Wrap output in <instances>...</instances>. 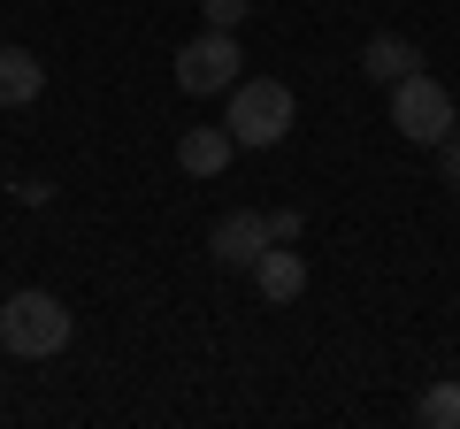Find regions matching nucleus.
Listing matches in <instances>:
<instances>
[{
    "instance_id": "nucleus-1",
    "label": "nucleus",
    "mask_w": 460,
    "mask_h": 429,
    "mask_svg": "<svg viewBox=\"0 0 460 429\" xmlns=\"http://www.w3.org/2000/svg\"><path fill=\"white\" fill-rule=\"evenodd\" d=\"M230 146H284L292 138V84L277 77H246V84H230Z\"/></svg>"
},
{
    "instance_id": "nucleus-2",
    "label": "nucleus",
    "mask_w": 460,
    "mask_h": 429,
    "mask_svg": "<svg viewBox=\"0 0 460 429\" xmlns=\"http://www.w3.org/2000/svg\"><path fill=\"white\" fill-rule=\"evenodd\" d=\"M0 346L23 353V361H54L69 346V307L54 292H16L0 307Z\"/></svg>"
},
{
    "instance_id": "nucleus-3",
    "label": "nucleus",
    "mask_w": 460,
    "mask_h": 429,
    "mask_svg": "<svg viewBox=\"0 0 460 429\" xmlns=\"http://www.w3.org/2000/svg\"><path fill=\"white\" fill-rule=\"evenodd\" d=\"M392 123L414 138V146H445V138H453V92L414 69V77L392 84Z\"/></svg>"
},
{
    "instance_id": "nucleus-4",
    "label": "nucleus",
    "mask_w": 460,
    "mask_h": 429,
    "mask_svg": "<svg viewBox=\"0 0 460 429\" xmlns=\"http://www.w3.org/2000/svg\"><path fill=\"white\" fill-rule=\"evenodd\" d=\"M238 69H246V62H238V39L215 31V23H208L199 39H184V47H177V84H184V92H230V84H238Z\"/></svg>"
},
{
    "instance_id": "nucleus-5",
    "label": "nucleus",
    "mask_w": 460,
    "mask_h": 429,
    "mask_svg": "<svg viewBox=\"0 0 460 429\" xmlns=\"http://www.w3.org/2000/svg\"><path fill=\"white\" fill-rule=\"evenodd\" d=\"M269 246H277V238H269V214H253V207H230L223 223L208 231V253H215L223 268H253Z\"/></svg>"
},
{
    "instance_id": "nucleus-6",
    "label": "nucleus",
    "mask_w": 460,
    "mask_h": 429,
    "mask_svg": "<svg viewBox=\"0 0 460 429\" xmlns=\"http://www.w3.org/2000/svg\"><path fill=\"white\" fill-rule=\"evenodd\" d=\"M47 92V62L31 47H0V108H31Z\"/></svg>"
},
{
    "instance_id": "nucleus-7",
    "label": "nucleus",
    "mask_w": 460,
    "mask_h": 429,
    "mask_svg": "<svg viewBox=\"0 0 460 429\" xmlns=\"http://www.w3.org/2000/svg\"><path fill=\"white\" fill-rule=\"evenodd\" d=\"M253 284H261V299H277V307H292V299L307 292V261H299L292 246H269L261 261H253Z\"/></svg>"
},
{
    "instance_id": "nucleus-8",
    "label": "nucleus",
    "mask_w": 460,
    "mask_h": 429,
    "mask_svg": "<svg viewBox=\"0 0 460 429\" xmlns=\"http://www.w3.org/2000/svg\"><path fill=\"white\" fill-rule=\"evenodd\" d=\"M361 69L376 84H399V77H414V69H422V54H414V39H399V31H376L361 47Z\"/></svg>"
},
{
    "instance_id": "nucleus-9",
    "label": "nucleus",
    "mask_w": 460,
    "mask_h": 429,
    "mask_svg": "<svg viewBox=\"0 0 460 429\" xmlns=\"http://www.w3.org/2000/svg\"><path fill=\"white\" fill-rule=\"evenodd\" d=\"M177 169H184V177H215V169H230V131H184L177 138Z\"/></svg>"
},
{
    "instance_id": "nucleus-10",
    "label": "nucleus",
    "mask_w": 460,
    "mask_h": 429,
    "mask_svg": "<svg viewBox=\"0 0 460 429\" xmlns=\"http://www.w3.org/2000/svg\"><path fill=\"white\" fill-rule=\"evenodd\" d=\"M414 422L422 429H460V383H429V391L414 398Z\"/></svg>"
},
{
    "instance_id": "nucleus-11",
    "label": "nucleus",
    "mask_w": 460,
    "mask_h": 429,
    "mask_svg": "<svg viewBox=\"0 0 460 429\" xmlns=\"http://www.w3.org/2000/svg\"><path fill=\"white\" fill-rule=\"evenodd\" d=\"M246 8H253V0H199V16H208L215 31H238V23H246Z\"/></svg>"
},
{
    "instance_id": "nucleus-12",
    "label": "nucleus",
    "mask_w": 460,
    "mask_h": 429,
    "mask_svg": "<svg viewBox=\"0 0 460 429\" xmlns=\"http://www.w3.org/2000/svg\"><path fill=\"white\" fill-rule=\"evenodd\" d=\"M269 238H277V246H299V207H277V214H269Z\"/></svg>"
},
{
    "instance_id": "nucleus-13",
    "label": "nucleus",
    "mask_w": 460,
    "mask_h": 429,
    "mask_svg": "<svg viewBox=\"0 0 460 429\" xmlns=\"http://www.w3.org/2000/svg\"><path fill=\"white\" fill-rule=\"evenodd\" d=\"M438 153H445V184H453V192H460V131H453V138H445V146H438Z\"/></svg>"
}]
</instances>
